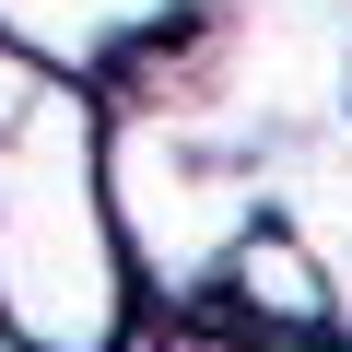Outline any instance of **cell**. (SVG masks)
<instances>
[{
  "label": "cell",
  "instance_id": "obj_2",
  "mask_svg": "<svg viewBox=\"0 0 352 352\" xmlns=\"http://www.w3.org/2000/svg\"><path fill=\"white\" fill-rule=\"evenodd\" d=\"M188 0H0V47H24L71 82H106L141 36H164Z\"/></svg>",
  "mask_w": 352,
  "mask_h": 352
},
{
  "label": "cell",
  "instance_id": "obj_1",
  "mask_svg": "<svg viewBox=\"0 0 352 352\" xmlns=\"http://www.w3.org/2000/svg\"><path fill=\"white\" fill-rule=\"evenodd\" d=\"M0 340L12 352H129L141 282L106 212L94 82L0 47Z\"/></svg>",
  "mask_w": 352,
  "mask_h": 352
}]
</instances>
